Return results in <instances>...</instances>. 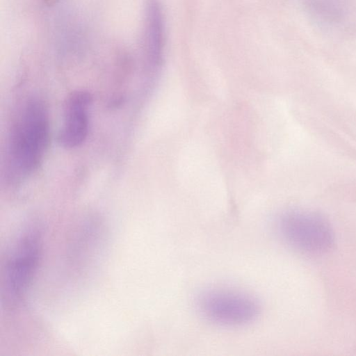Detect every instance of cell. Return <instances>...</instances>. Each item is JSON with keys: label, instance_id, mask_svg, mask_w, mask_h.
Wrapping results in <instances>:
<instances>
[{"label": "cell", "instance_id": "cell-1", "mask_svg": "<svg viewBox=\"0 0 356 356\" xmlns=\"http://www.w3.org/2000/svg\"><path fill=\"white\" fill-rule=\"evenodd\" d=\"M49 118L44 103L39 99L27 100L13 124L8 159L13 173L25 176L36 170L47 150Z\"/></svg>", "mask_w": 356, "mask_h": 356}, {"label": "cell", "instance_id": "cell-2", "mask_svg": "<svg viewBox=\"0 0 356 356\" xmlns=\"http://www.w3.org/2000/svg\"><path fill=\"white\" fill-rule=\"evenodd\" d=\"M196 302L198 311L205 318L222 326L248 325L254 321L260 313L257 299L234 289H205L200 293Z\"/></svg>", "mask_w": 356, "mask_h": 356}, {"label": "cell", "instance_id": "cell-3", "mask_svg": "<svg viewBox=\"0 0 356 356\" xmlns=\"http://www.w3.org/2000/svg\"><path fill=\"white\" fill-rule=\"evenodd\" d=\"M277 227L288 245L304 253H323L333 244V232L330 224L315 213L287 212L280 218Z\"/></svg>", "mask_w": 356, "mask_h": 356}, {"label": "cell", "instance_id": "cell-4", "mask_svg": "<svg viewBox=\"0 0 356 356\" xmlns=\"http://www.w3.org/2000/svg\"><path fill=\"white\" fill-rule=\"evenodd\" d=\"M165 20L160 0H145L139 50L144 71L150 77L159 72L164 55Z\"/></svg>", "mask_w": 356, "mask_h": 356}, {"label": "cell", "instance_id": "cell-5", "mask_svg": "<svg viewBox=\"0 0 356 356\" xmlns=\"http://www.w3.org/2000/svg\"><path fill=\"white\" fill-rule=\"evenodd\" d=\"M92 102L91 94L84 90L71 92L63 104V122L58 134L60 146L71 149L81 145L89 129L88 108Z\"/></svg>", "mask_w": 356, "mask_h": 356}, {"label": "cell", "instance_id": "cell-6", "mask_svg": "<svg viewBox=\"0 0 356 356\" xmlns=\"http://www.w3.org/2000/svg\"><path fill=\"white\" fill-rule=\"evenodd\" d=\"M37 237L32 233L24 236L17 247L8 271L10 294L19 296L31 277L37 256Z\"/></svg>", "mask_w": 356, "mask_h": 356}, {"label": "cell", "instance_id": "cell-7", "mask_svg": "<svg viewBox=\"0 0 356 356\" xmlns=\"http://www.w3.org/2000/svg\"><path fill=\"white\" fill-rule=\"evenodd\" d=\"M308 11L316 19L326 24L339 22L345 16L343 0H304Z\"/></svg>", "mask_w": 356, "mask_h": 356}, {"label": "cell", "instance_id": "cell-8", "mask_svg": "<svg viewBox=\"0 0 356 356\" xmlns=\"http://www.w3.org/2000/svg\"><path fill=\"white\" fill-rule=\"evenodd\" d=\"M47 5H53L58 0H43Z\"/></svg>", "mask_w": 356, "mask_h": 356}]
</instances>
